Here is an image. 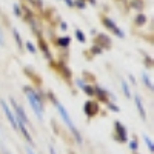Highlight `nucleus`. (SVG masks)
<instances>
[{"mask_svg": "<svg viewBox=\"0 0 154 154\" xmlns=\"http://www.w3.org/2000/svg\"><path fill=\"white\" fill-rule=\"evenodd\" d=\"M85 112H86L88 117H91V116H94V114L97 112V105H96V103H93L91 100L86 102V103H85Z\"/></svg>", "mask_w": 154, "mask_h": 154, "instance_id": "6e6552de", "label": "nucleus"}, {"mask_svg": "<svg viewBox=\"0 0 154 154\" xmlns=\"http://www.w3.org/2000/svg\"><path fill=\"white\" fill-rule=\"evenodd\" d=\"M60 28H62L63 31H65V29H66L68 26H66V23H60Z\"/></svg>", "mask_w": 154, "mask_h": 154, "instance_id": "bb28decb", "label": "nucleus"}, {"mask_svg": "<svg viewBox=\"0 0 154 154\" xmlns=\"http://www.w3.org/2000/svg\"><path fill=\"white\" fill-rule=\"evenodd\" d=\"M26 48H28V51H29V53H32V54H34L35 51H37V49H35V46H34L31 42H26Z\"/></svg>", "mask_w": 154, "mask_h": 154, "instance_id": "6ab92c4d", "label": "nucleus"}, {"mask_svg": "<svg viewBox=\"0 0 154 154\" xmlns=\"http://www.w3.org/2000/svg\"><path fill=\"white\" fill-rule=\"evenodd\" d=\"M0 45H3V35H2V31H0Z\"/></svg>", "mask_w": 154, "mask_h": 154, "instance_id": "cd10ccee", "label": "nucleus"}, {"mask_svg": "<svg viewBox=\"0 0 154 154\" xmlns=\"http://www.w3.org/2000/svg\"><path fill=\"white\" fill-rule=\"evenodd\" d=\"M75 37H77V40H79V42H85V34L80 31V29H75Z\"/></svg>", "mask_w": 154, "mask_h": 154, "instance_id": "f3484780", "label": "nucleus"}, {"mask_svg": "<svg viewBox=\"0 0 154 154\" xmlns=\"http://www.w3.org/2000/svg\"><path fill=\"white\" fill-rule=\"evenodd\" d=\"M91 51H93L94 54H100V53H102V48H100V46H93Z\"/></svg>", "mask_w": 154, "mask_h": 154, "instance_id": "412c9836", "label": "nucleus"}, {"mask_svg": "<svg viewBox=\"0 0 154 154\" xmlns=\"http://www.w3.org/2000/svg\"><path fill=\"white\" fill-rule=\"evenodd\" d=\"M94 94H97V97H99L100 102H105L106 100V91H103L100 86H96L94 88Z\"/></svg>", "mask_w": 154, "mask_h": 154, "instance_id": "1a4fd4ad", "label": "nucleus"}, {"mask_svg": "<svg viewBox=\"0 0 154 154\" xmlns=\"http://www.w3.org/2000/svg\"><path fill=\"white\" fill-rule=\"evenodd\" d=\"M0 106H2V109H3L5 116H6V117H8V120H9L11 126L14 128V130H17V123H16V117H14V114H12V111L9 109V106L6 105V102H5V100H0Z\"/></svg>", "mask_w": 154, "mask_h": 154, "instance_id": "39448f33", "label": "nucleus"}, {"mask_svg": "<svg viewBox=\"0 0 154 154\" xmlns=\"http://www.w3.org/2000/svg\"><path fill=\"white\" fill-rule=\"evenodd\" d=\"M11 103H12V106H14V111H16V117H17V119H20V120H22L25 125H31V123H29V120H28V116L25 114V111H23V108L17 105V102H16L14 99H11Z\"/></svg>", "mask_w": 154, "mask_h": 154, "instance_id": "7ed1b4c3", "label": "nucleus"}, {"mask_svg": "<svg viewBox=\"0 0 154 154\" xmlns=\"http://www.w3.org/2000/svg\"><path fill=\"white\" fill-rule=\"evenodd\" d=\"M23 89H25V94H26V97H28V102H29L31 108L34 109V114L37 116L38 120H42V119H43V117H42L43 106H42V99H40V96H37V94L34 93V89L29 88V86H25Z\"/></svg>", "mask_w": 154, "mask_h": 154, "instance_id": "f03ea898", "label": "nucleus"}, {"mask_svg": "<svg viewBox=\"0 0 154 154\" xmlns=\"http://www.w3.org/2000/svg\"><path fill=\"white\" fill-rule=\"evenodd\" d=\"M116 125V131H117V136H119V140L120 142H126V128L120 123V122H114Z\"/></svg>", "mask_w": 154, "mask_h": 154, "instance_id": "423d86ee", "label": "nucleus"}, {"mask_svg": "<svg viewBox=\"0 0 154 154\" xmlns=\"http://www.w3.org/2000/svg\"><path fill=\"white\" fill-rule=\"evenodd\" d=\"M3 154H11L9 151H6V149H3Z\"/></svg>", "mask_w": 154, "mask_h": 154, "instance_id": "7c9ffc66", "label": "nucleus"}, {"mask_svg": "<svg viewBox=\"0 0 154 154\" xmlns=\"http://www.w3.org/2000/svg\"><path fill=\"white\" fill-rule=\"evenodd\" d=\"M83 91H85L88 96H91V97L94 96V88H93L91 85H85V86H83Z\"/></svg>", "mask_w": 154, "mask_h": 154, "instance_id": "2eb2a0df", "label": "nucleus"}, {"mask_svg": "<svg viewBox=\"0 0 154 154\" xmlns=\"http://www.w3.org/2000/svg\"><path fill=\"white\" fill-rule=\"evenodd\" d=\"M122 91H123V94L128 99H131V91H130V88H128V83L126 82H122Z\"/></svg>", "mask_w": 154, "mask_h": 154, "instance_id": "f8f14e48", "label": "nucleus"}, {"mask_svg": "<svg viewBox=\"0 0 154 154\" xmlns=\"http://www.w3.org/2000/svg\"><path fill=\"white\" fill-rule=\"evenodd\" d=\"M146 22V16L145 14H139L136 17V25H139V26H142V25Z\"/></svg>", "mask_w": 154, "mask_h": 154, "instance_id": "4468645a", "label": "nucleus"}, {"mask_svg": "<svg viewBox=\"0 0 154 154\" xmlns=\"http://www.w3.org/2000/svg\"><path fill=\"white\" fill-rule=\"evenodd\" d=\"M12 34H14V38H16V43L19 45V49H20L23 43H22V38H20V34H19V31H17V29L14 28V29H12Z\"/></svg>", "mask_w": 154, "mask_h": 154, "instance_id": "ddd939ff", "label": "nucleus"}, {"mask_svg": "<svg viewBox=\"0 0 154 154\" xmlns=\"http://www.w3.org/2000/svg\"><path fill=\"white\" fill-rule=\"evenodd\" d=\"M142 80H143V83H145L149 89H152V83H151V80H149L148 72H142Z\"/></svg>", "mask_w": 154, "mask_h": 154, "instance_id": "9d476101", "label": "nucleus"}, {"mask_svg": "<svg viewBox=\"0 0 154 154\" xmlns=\"http://www.w3.org/2000/svg\"><path fill=\"white\" fill-rule=\"evenodd\" d=\"M77 86H79V88H80V89H83V86H85V82H83V80H80V79H79V80H77Z\"/></svg>", "mask_w": 154, "mask_h": 154, "instance_id": "b1692460", "label": "nucleus"}, {"mask_svg": "<svg viewBox=\"0 0 154 154\" xmlns=\"http://www.w3.org/2000/svg\"><path fill=\"white\" fill-rule=\"evenodd\" d=\"M51 100H53V103H54V105H56V108L59 109V114H60V117L63 119V122H65V125L69 128V131L74 134V137H75V140H77V143H82V136H80V133H79V131H77V128H75V125L72 123L71 117L68 116V112H66L65 106H63L59 100H56L54 97L51 99Z\"/></svg>", "mask_w": 154, "mask_h": 154, "instance_id": "f257e3e1", "label": "nucleus"}, {"mask_svg": "<svg viewBox=\"0 0 154 154\" xmlns=\"http://www.w3.org/2000/svg\"><path fill=\"white\" fill-rule=\"evenodd\" d=\"M65 3H66L68 6H74V2H72V0H65Z\"/></svg>", "mask_w": 154, "mask_h": 154, "instance_id": "a878e982", "label": "nucleus"}, {"mask_svg": "<svg viewBox=\"0 0 154 154\" xmlns=\"http://www.w3.org/2000/svg\"><path fill=\"white\" fill-rule=\"evenodd\" d=\"M89 2H91V3H93V5H94V3H96V0H89Z\"/></svg>", "mask_w": 154, "mask_h": 154, "instance_id": "2f4dec72", "label": "nucleus"}, {"mask_svg": "<svg viewBox=\"0 0 154 154\" xmlns=\"http://www.w3.org/2000/svg\"><path fill=\"white\" fill-rule=\"evenodd\" d=\"M143 140H145L148 149H149V151H154V145H152V142H151V139H149L148 136H143Z\"/></svg>", "mask_w": 154, "mask_h": 154, "instance_id": "dca6fc26", "label": "nucleus"}, {"mask_svg": "<svg viewBox=\"0 0 154 154\" xmlns=\"http://www.w3.org/2000/svg\"><path fill=\"white\" fill-rule=\"evenodd\" d=\"M108 108H109L111 111H114V112H119V106L114 105V103H108Z\"/></svg>", "mask_w": 154, "mask_h": 154, "instance_id": "aec40b11", "label": "nucleus"}, {"mask_svg": "<svg viewBox=\"0 0 154 154\" xmlns=\"http://www.w3.org/2000/svg\"><path fill=\"white\" fill-rule=\"evenodd\" d=\"M69 42H71L69 37H62V38H59V40H57V45L59 46H68Z\"/></svg>", "mask_w": 154, "mask_h": 154, "instance_id": "9b49d317", "label": "nucleus"}, {"mask_svg": "<svg viewBox=\"0 0 154 154\" xmlns=\"http://www.w3.org/2000/svg\"><path fill=\"white\" fill-rule=\"evenodd\" d=\"M134 102H136V106L139 109V114H140V117H142V120H146V112H145V108L142 105V100H140L139 96H134Z\"/></svg>", "mask_w": 154, "mask_h": 154, "instance_id": "0eeeda50", "label": "nucleus"}, {"mask_svg": "<svg viewBox=\"0 0 154 154\" xmlns=\"http://www.w3.org/2000/svg\"><path fill=\"white\" fill-rule=\"evenodd\" d=\"M103 25H105V26H106L108 29H111V31H112L116 35H119L120 38H123V37H125V32H123V31H122V29H120V28H119L117 25H116V23H114L111 19H108V17H103Z\"/></svg>", "mask_w": 154, "mask_h": 154, "instance_id": "20e7f679", "label": "nucleus"}, {"mask_svg": "<svg viewBox=\"0 0 154 154\" xmlns=\"http://www.w3.org/2000/svg\"><path fill=\"white\" fill-rule=\"evenodd\" d=\"M74 5H77V6H79V8H85V2H82V0H77V2H74Z\"/></svg>", "mask_w": 154, "mask_h": 154, "instance_id": "5701e85b", "label": "nucleus"}, {"mask_svg": "<svg viewBox=\"0 0 154 154\" xmlns=\"http://www.w3.org/2000/svg\"><path fill=\"white\" fill-rule=\"evenodd\" d=\"M12 8H14V14L16 16H22V8L17 3H14V6H12Z\"/></svg>", "mask_w": 154, "mask_h": 154, "instance_id": "a211bd4d", "label": "nucleus"}, {"mask_svg": "<svg viewBox=\"0 0 154 154\" xmlns=\"http://www.w3.org/2000/svg\"><path fill=\"white\" fill-rule=\"evenodd\" d=\"M25 149H26V152H28V154H35V152H34V149H32L31 146H26Z\"/></svg>", "mask_w": 154, "mask_h": 154, "instance_id": "393cba45", "label": "nucleus"}, {"mask_svg": "<svg viewBox=\"0 0 154 154\" xmlns=\"http://www.w3.org/2000/svg\"><path fill=\"white\" fill-rule=\"evenodd\" d=\"M49 152H51V154H56V151H54V148H53V146H49Z\"/></svg>", "mask_w": 154, "mask_h": 154, "instance_id": "c756f323", "label": "nucleus"}, {"mask_svg": "<svg viewBox=\"0 0 154 154\" xmlns=\"http://www.w3.org/2000/svg\"><path fill=\"white\" fill-rule=\"evenodd\" d=\"M128 77H130V80H131V82H133V83H136V79H134V77H133V75H131V74H130V75H128Z\"/></svg>", "mask_w": 154, "mask_h": 154, "instance_id": "c85d7f7f", "label": "nucleus"}, {"mask_svg": "<svg viewBox=\"0 0 154 154\" xmlns=\"http://www.w3.org/2000/svg\"><path fill=\"white\" fill-rule=\"evenodd\" d=\"M130 148L134 149V151L137 149V140H131V142H130Z\"/></svg>", "mask_w": 154, "mask_h": 154, "instance_id": "4be33fe9", "label": "nucleus"}]
</instances>
